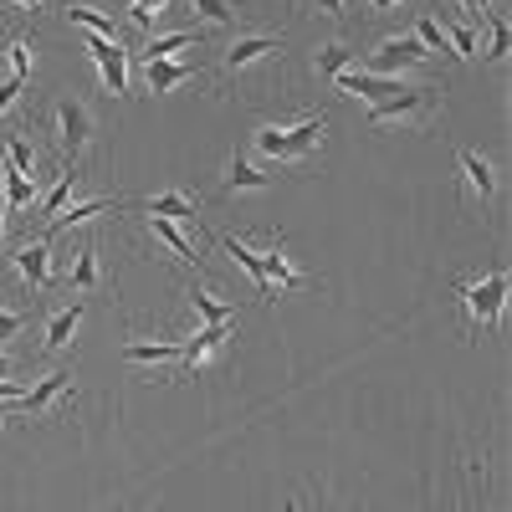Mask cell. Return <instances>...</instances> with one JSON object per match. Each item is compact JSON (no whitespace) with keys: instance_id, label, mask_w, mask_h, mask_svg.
<instances>
[{"instance_id":"cell-24","label":"cell","mask_w":512,"mask_h":512,"mask_svg":"<svg viewBox=\"0 0 512 512\" xmlns=\"http://www.w3.org/2000/svg\"><path fill=\"white\" fill-rule=\"evenodd\" d=\"M349 62H354V52L344 47V41H328V47H318V57H313V67H318V72H323L328 82H333L338 72H344Z\"/></svg>"},{"instance_id":"cell-16","label":"cell","mask_w":512,"mask_h":512,"mask_svg":"<svg viewBox=\"0 0 512 512\" xmlns=\"http://www.w3.org/2000/svg\"><path fill=\"white\" fill-rule=\"evenodd\" d=\"M226 190H272V175H262L246 154H231L226 164Z\"/></svg>"},{"instance_id":"cell-18","label":"cell","mask_w":512,"mask_h":512,"mask_svg":"<svg viewBox=\"0 0 512 512\" xmlns=\"http://www.w3.org/2000/svg\"><path fill=\"white\" fill-rule=\"evenodd\" d=\"M67 21H72V26H82L88 36H108V41H118L113 16H103V11H93V6H67Z\"/></svg>"},{"instance_id":"cell-8","label":"cell","mask_w":512,"mask_h":512,"mask_svg":"<svg viewBox=\"0 0 512 512\" xmlns=\"http://www.w3.org/2000/svg\"><path fill=\"white\" fill-rule=\"evenodd\" d=\"M277 52H282V36H277V31H256V36H236L221 62H226L231 72H246V67L267 62V57H277Z\"/></svg>"},{"instance_id":"cell-17","label":"cell","mask_w":512,"mask_h":512,"mask_svg":"<svg viewBox=\"0 0 512 512\" xmlns=\"http://www.w3.org/2000/svg\"><path fill=\"white\" fill-rule=\"evenodd\" d=\"M149 226H154V241H164L169 251H175V262H185V267H195L200 272V256H195V246L180 236V226L175 221H164V216H149Z\"/></svg>"},{"instance_id":"cell-34","label":"cell","mask_w":512,"mask_h":512,"mask_svg":"<svg viewBox=\"0 0 512 512\" xmlns=\"http://www.w3.org/2000/svg\"><path fill=\"white\" fill-rule=\"evenodd\" d=\"M26 328V313H11V308H0V344H6V338H16Z\"/></svg>"},{"instance_id":"cell-11","label":"cell","mask_w":512,"mask_h":512,"mask_svg":"<svg viewBox=\"0 0 512 512\" xmlns=\"http://www.w3.org/2000/svg\"><path fill=\"white\" fill-rule=\"evenodd\" d=\"M67 390H72V374H47V379L36 384V390H26V395L16 400V410H21V415H47Z\"/></svg>"},{"instance_id":"cell-31","label":"cell","mask_w":512,"mask_h":512,"mask_svg":"<svg viewBox=\"0 0 512 512\" xmlns=\"http://www.w3.org/2000/svg\"><path fill=\"white\" fill-rule=\"evenodd\" d=\"M6 164L21 169V175H31V169H36V149H31L21 134H11V139H6Z\"/></svg>"},{"instance_id":"cell-30","label":"cell","mask_w":512,"mask_h":512,"mask_svg":"<svg viewBox=\"0 0 512 512\" xmlns=\"http://www.w3.org/2000/svg\"><path fill=\"white\" fill-rule=\"evenodd\" d=\"M190 303L205 313V323H236V308H226V303H216V292H190Z\"/></svg>"},{"instance_id":"cell-38","label":"cell","mask_w":512,"mask_h":512,"mask_svg":"<svg viewBox=\"0 0 512 512\" xmlns=\"http://www.w3.org/2000/svg\"><path fill=\"white\" fill-rule=\"evenodd\" d=\"M456 6H461V16H472V21H477V16H482V6H487V0H456Z\"/></svg>"},{"instance_id":"cell-21","label":"cell","mask_w":512,"mask_h":512,"mask_svg":"<svg viewBox=\"0 0 512 512\" xmlns=\"http://www.w3.org/2000/svg\"><path fill=\"white\" fill-rule=\"evenodd\" d=\"M67 287H72V292H88V287H98V246H93V241L77 251V267H72Z\"/></svg>"},{"instance_id":"cell-19","label":"cell","mask_w":512,"mask_h":512,"mask_svg":"<svg viewBox=\"0 0 512 512\" xmlns=\"http://www.w3.org/2000/svg\"><path fill=\"white\" fill-rule=\"evenodd\" d=\"M77 323H82V303L52 313V323H47V349H67V344H72V333H77Z\"/></svg>"},{"instance_id":"cell-10","label":"cell","mask_w":512,"mask_h":512,"mask_svg":"<svg viewBox=\"0 0 512 512\" xmlns=\"http://www.w3.org/2000/svg\"><path fill=\"white\" fill-rule=\"evenodd\" d=\"M456 164H461V185L472 190L477 200H492V195H497V175H492V164H487L477 149H461Z\"/></svg>"},{"instance_id":"cell-15","label":"cell","mask_w":512,"mask_h":512,"mask_svg":"<svg viewBox=\"0 0 512 512\" xmlns=\"http://www.w3.org/2000/svg\"><path fill=\"white\" fill-rule=\"evenodd\" d=\"M144 210H149V216H164V221H195L200 200H195V195H185V190H164V195H154Z\"/></svg>"},{"instance_id":"cell-41","label":"cell","mask_w":512,"mask_h":512,"mask_svg":"<svg viewBox=\"0 0 512 512\" xmlns=\"http://www.w3.org/2000/svg\"><path fill=\"white\" fill-rule=\"evenodd\" d=\"M6 369H11V364H6V354H0V379H6Z\"/></svg>"},{"instance_id":"cell-3","label":"cell","mask_w":512,"mask_h":512,"mask_svg":"<svg viewBox=\"0 0 512 512\" xmlns=\"http://www.w3.org/2000/svg\"><path fill=\"white\" fill-rule=\"evenodd\" d=\"M456 297L466 308L472 328H497L502 323V303H507V272H487L477 282H456Z\"/></svg>"},{"instance_id":"cell-27","label":"cell","mask_w":512,"mask_h":512,"mask_svg":"<svg viewBox=\"0 0 512 512\" xmlns=\"http://www.w3.org/2000/svg\"><path fill=\"white\" fill-rule=\"evenodd\" d=\"M103 210H113V200H82V205L62 210V216L52 221V231H72V226H82V221H93V216H103Z\"/></svg>"},{"instance_id":"cell-5","label":"cell","mask_w":512,"mask_h":512,"mask_svg":"<svg viewBox=\"0 0 512 512\" xmlns=\"http://www.w3.org/2000/svg\"><path fill=\"white\" fill-rule=\"evenodd\" d=\"M425 52L415 36H384L379 47L369 52V77H400V72H415V67H425Z\"/></svg>"},{"instance_id":"cell-39","label":"cell","mask_w":512,"mask_h":512,"mask_svg":"<svg viewBox=\"0 0 512 512\" xmlns=\"http://www.w3.org/2000/svg\"><path fill=\"white\" fill-rule=\"evenodd\" d=\"M390 6H400V0H369V11H390Z\"/></svg>"},{"instance_id":"cell-28","label":"cell","mask_w":512,"mask_h":512,"mask_svg":"<svg viewBox=\"0 0 512 512\" xmlns=\"http://www.w3.org/2000/svg\"><path fill=\"white\" fill-rule=\"evenodd\" d=\"M169 11V0H128V21H134L139 31H154Z\"/></svg>"},{"instance_id":"cell-22","label":"cell","mask_w":512,"mask_h":512,"mask_svg":"<svg viewBox=\"0 0 512 512\" xmlns=\"http://www.w3.org/2000/svg\"><path fill=\"white\" fill-rule=\"evenodd\" d=\"M128 364H180V344H128Z\"/></svg>"},{"instance_id":"cell-13","label":"cell","mask_w":512,"mask_h":512,"mask_svg":"<svg viewBox=\"0 0 512 512\" xmlns=\"http://www.w3.org/2000/svg\"><path fill=\"white\" fill-rule=\"evenodd\" d=\"M441 31H446V47H451L461 62H477V57H482V52H477L482 41H477V21H472V16H446Z\"/></svg>"},{"instance_id":"cell-20","label":"cell","mask_w":512,"mask_h":512,"mask_svg":"<svg viewBox=\"0 0 512 512\" xmlns=\"http://www.w3.org/2000/svg\"><path fill=\"white\" fill-rule=\"evenodd\" d=\"M195 41H200V31H169V36H149V47H144V62H154V57H175V52L195 47Z\"/></svg>"},{"instance_id":"cell-26","label":"cell","mask_w":512,"mask_h":512,"mask_svg":"<svg viewBox=\"0 0 512 512\" xmlns=\"http://www.w3.org/2000/svg\"><path fill=\"white\" fill-rule=\"evenodd\" d=\"M31 200H36V180L6 164V205H11V210H26Z\"/></svg>"},{"instance_id":"cell-33","label":"cell","mask_w":512,"mask_h":512,"mask_svg":"<svg viewBox=\"0 0 512 512\" xmlns=\"http://www.w3.org/2000/svg\"><path fill=\"white\" fill-rule=\"evenodd\" d=\"M487 57H492V62H507V21H502V16L492 21V47H487Z\"/></svg>"},{"instance_id":"cell-7","label":"cell","mask_w":512,"mask_h":512,"mask_svg":"<svg viewBox=\"0 0 512 512\" xmlns=\"http://www.w3.org/2000/svg\"><path fill=\"white\" fill-rule=\"evenodd\" d=\"M226 338H231V323H205L190 344H180V374H190V369H205L210 359H216L221 349H226Z\"/></svg>"},{"instance_id":"cell-36","label":"cell","mask_w":512,"mask_h":512,"mask_svg":"<svg viewBox=\"0 0 512 512\" xmlns=\"http://www.w3.org/2000/svg\"><path fill=\"white\" fill-rule=\"evenodd\" d=\"M26 395V384H16V379H0V400H6V405H16Z\"/></svg>"},{"instance_id":"cell-9","label":"cell","mask_w":512,"mask_h":512,"mask_svg":"<svg viewBox=\"0 0 512 512\" xmlns=\"http://www.w3.org/2000/svg\"><path fill=\"white\" fill-rule=\"evenodd\" d=\"M11 267H16V277L26 282V287H47L52 282V241H26L16 256H11Z\"/></svg>"},{"instance_id":"cell-12","label":"cell","mask_w":512,"mask_h":512,"mask_svg":"<svg viewBox=\"0 0 512 512\" xmlns=\"http://www.w3.org/2000/svg\"><path fill=\"white\" fill-rule=\"evenodd\" d=\"M195 67L190 62H175V57H154L144 62V82H149V93H169V88H180V82H190Z\"/></svg>"},{"instance_id":"cell-29","label":"cell","mask_w":512,"mask_h":512,"mask_svg":"<svg viewBox=\"0 0 512 512\" xmlns=\"http://www.w3.org/2000/svg\"><path fill=\"white\" fill-rule=\"evenodd\" d=\"M410 36L420 41V47H425V52H451V47H446V31H441V21H436V16H420Z\"/></svg>"},{"instance_id":"cell-1","label":"cell","mask_w":512,"mask_h":512,"mask_svg":"<svg viewBox=\"0 0 512 512\" xmlns=\"http://www.w3.org/2000/svg\"><path fill=\"white\" fill-rule=\"evenodd\" d=\"M436 108H441V93H436V88H425V82H420V88H405V82H400L390 98H379V103L369 108V123H374V128H390V123H400V128H425V123L436 118Z\"/></svg>"},{"instance_id":"cell-4","label":"cell","mask_w":512,"mask_h":512,"mask_svg":"<svg viewBox=\"0 0 512 512\" xmlns=\"http://www.w3.org/2000/svg\"><path fill=\"white\" fill-rule=\"evenodd\" d=\"M52 134H57V149L77 164V159H82V149H88V144H93V134H98V123H93L88 103L62 98V103L52 108Z\"/></svg>"},{"instance_id":"cell-35","label":"cell","mask_w":512,"mask_h":512,"mask_svg":"<svg viewBox=\"0 0 512 512\" xmlns=\"http://www.w3.org/2000/svg\"><path fill=\"white\" fill-rule=\"evenodd\" d=\"M21 88H26V82L21 77H6V82H0V113H6L16 98H21Z\"/></svg>"},{"instance_id":"cell-37","label":"cell","mask_w":512,"mask_h":512,"mask_svg":"<svg viewBox=\"0 0 512 512\" xmlns=\"http://www.w3.org/2000/svg\"><path fill=\"white\" fill-rule=\"evenodd\" d=\"M313 6H318L323 16H344V6H349V0H313Z\"/></svg>"},{"instance_id":"cell-40","label":"cell","mask_w":512,"mask_h":512,"mask_svg":"<svg viewBox=\"0 0 512 512\" xmlns=\"http://www.w3.org/2000/svg\"><path fill=\"white\" fill-rule=\"evenodd\" d=\"M11 6H16V11H26V6L36 11V6H41V0H11Z\"/></svg>"},{"instance_id":"cell-6","label":"cell","mask_w":512,"mask_h":512,"mask_svg":"<svg viewBox=\"0 0 512 512\" xmlns=\"http://www.w3.org/2000/svg\"><path fill=\"white\" fill-rule=\"evenodd\" d=\"M82 47H88V57L98 62L103 88H108L113 98H123V93H128V52L118 47V41H108V36H88Z\"/></svg>"},{"instance_id":"cell-32","label":"cell","mask_w":512,"mask_h":512,"mask_svg":"<svg viewBox=\"0 0 512 512\" xmlns=\"http://www.w3.org/2000/svg\"><path fill=\"white\" fill-rule=\"evenodd\" d=\"M31 62H36V47H31V36H16L11 41V77H31Z\"/></svg>"},{"instance_id":"cell-23","label":"cell","mask_w":512,"mask_h":512,"mask_svg":"<svg viewBox=\"0 0 512 512\" xmlns=\"http://www.w3.org/2000/svg\"><path fill=\"white\" fill-rule=\"evenodd\" d=\"M72 180H77V175H72V169H62V180L52 185V195H47V200H41V205H36V216H41V221H47V226H52V221L62 216V210H67V195H72Z\"/></svg>"},{"instance_id":"cell-25","label":"cell","mask_w":512,"mask_h":512,"mask_svg":"<svg viewBox=\"0 0 512 512\" xmlns=\"http://www.w3.org/2000/svg\"><path fill=\"white\" fill-rule=\"evenodd\" d=\"M190 11L200 16V21H210V26H236V0H190Z\"/></svg>"},{"instance_id":"cell-14","label":"cell","mask_w":512,"mask_h":512,"mask_svg":"<svg viewBox=\"0 0 512 512\" xmlns=\"http://www.w3.org/2000/svg\"><path fill=\"white\" fill-rule=\"evenodd\" d=\"M221 251H226V256H236V267H241V272L256 282V292H262L267 303H272V287H267V272H262V251H251L241 236H221Z\"/></svg>"},{"instance_id":"cell-2","label":"cell","mask_w":512,"mask_h":512,"mask_svg":"<svg viewBox=\"0 0 512 512\" xmlns=\"http://www.w3.org/2000/svg\"><path fill=\"white\" fill-rule=\"evenodd\" d=\"M323 128H328V118H323V113H318V118H303V123H292V128L267 123V128H256V149H262L267 159H277V164L308 159V154L323 144Z\"/></svg>"}]
</instances>
